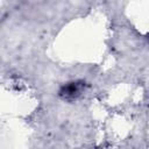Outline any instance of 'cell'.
<instances>
[{"instance_id": "obj_1", "label": "cell", "mask_w": 149, "mask_h": 149, "mask_svg": "<svg viewBox=\"0 0 149 149\" xmlns=\"http://www.w3.org/2000/svg\"><path fill=\"white\" fill-rule=\"evenodd\" d=\"M81 91V85L79 83H69L66 85H64L61 90V95L64 98H74L76 95H78Z\"/></svg>"}]
</instances>
